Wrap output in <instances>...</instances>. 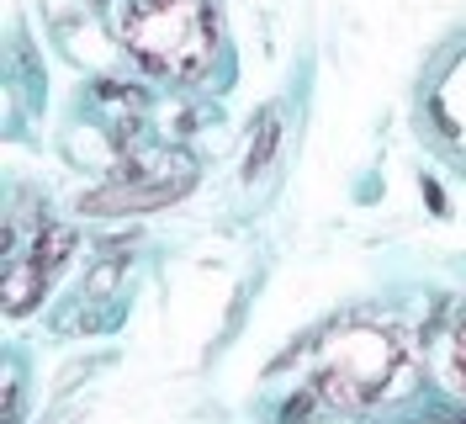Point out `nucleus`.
Wrapping results in <instances>:
<instances>
[{
    "label": "nucleus",
    "mask_w": 466,
    "mask_h": 424,
    "mask_svg": "<svg viewBox=\"0 0 466 424\" xmlns=\"http://www.w3.org/2000/svg\"><path fill=\"white\" fill-rule=\"evenodd\" d=\"M276 139H281V122H276V112H265V117H260V133H255V143H249L244 175H260V170L270 165V154H276Z\"/></svg>",
    "instance_id": "39448f33"
},
{
    "label": "nucleus",
    "mask_w": 466,
    "mask_h": 424,
    "mask_svg": "<svg viewBox=\"0 0 466 424\" xmlns=\"http://www.w3.org/2000/svg\"><path fill=\"white\" fill-rule=\"evenodd\" d=\"M186 186H191V170H180V175H165V181H154V186H106V191H90L80 202V212H154V207H170L175 197H186Z\"/></svg>",
    "instance_id": "7ed1b4c3"
},
{
    "label": "nucleus",
    "mask_w": 466,
    "mask_h": 424,
    "mask_svg": "<svg viewBox=\"0 0 466 424\" xmlns=\"http://www.w3.org/2000/svg\"><path fill=\"white\" fill-rule=\"evenodd\" d=\"M69 250H75L69 228H43V233H37V244H32V254H22V260H27L32 271H37V276L48 282L58 265H64V254H69Z\"/></svg>",
    "instance_id": "20e7f679"
},
{
    "label": "nucleus",
    "mask_w": 466,
    "mask_h": 424,
    "mask_svg": "<svg viewBox=\"0 0 466 424\" xmlns=\"http://www.w3.org/2000/svg\"><path fill=\"white\" fill-rule=\"evenodd\" d=\"M403 361V345L392 329L377 324H350L319 345V367H313V393L334 408H366L371 398L387 393L392 371Z\"/></svg>",
    "instance_id": "f03ea898"
},
{
    "label": "nucleus",
    "mask_w": 466,
    "mask_h": 424,
    "mask_svg": "<svg viewBox=\"0 0 466 424\" xmlns=\"http://www.w3.org/2000/svg\"><path fill=\"white\" fill-rule=\"evenodd\" d=\"M456 371H461V382H466V324L456 329Z\"/></svg>",
    "instance_id": "0eeeda50"
},
{
    "label": "nucleus",
    "mask_w": 466,
    "mask_h": 424,
    "mask_svg": "<svg viewBox=\"0 0 466 424\" xmlns=\"http://www.w3.org/2000/svg\"><path fill=\"white\" fill-rule=\"evenodd\" d=\"M122 43L144 58L148 69L191 80L212 64L218 32H212L207 0H133L127 22H122Z\"/></svg>",
    "instance_id": "f257e3e1"
},
{
    "label": "nucleus",
    "mask_w": 466,
    "mask_h": 424,
    "mask_svg": "<svg viewBox=\"0 0 466 424\" xmlns=\"http://www.w3.org/2000/svg\"><path fill=\"white\" fill-rule=\"evenodd\" d=\"M308 408H313V398H308V393L291 398V403H287V424H291V419H308Z\"/></svg>",
    "instance_id": "423d86ee"
}]
</instances>
